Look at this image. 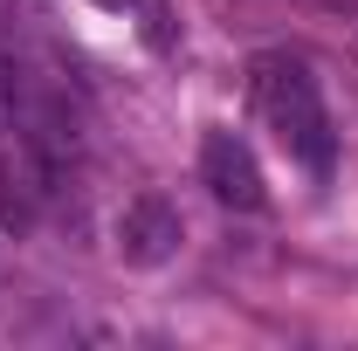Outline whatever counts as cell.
<instances>
[{
  "label": "cell",
  "mask_w": 358,
  "mask_h": 351,
  "mask_svg": "<svg viewBox=\"0 0 358 351\" xmlns=\"http://www.w3.org/2000/svg\"><path fill=\"white\" fill-rule=\"evenodd\" d=\"M248 96L262 110V124L282 138L289 159H303L310 173H331V110L317 96V76L289 55H255L248 69Z\"/></svg>",
  "instance_id": "cell-1"
},
{
  "label": "cell",
  "mask_w": 358,
  "mask_h": 351,
  "mask_svg": "<svg viewBox=\"0 0 358 351\" xmlns=\"http://www.w3.org/2000/svg\"><path fill=\"white\" fill-rule=\"evenodd\" d=\"M48 186H55V166H48V145L35 131H0V227H35L48 207Z\"/></svg>",
  "instance_id": "cell-2"
},
{
  "label": "cell",
  "mask_w": 358,
  "mask_h": 351,
  "mask_svg": "<svg viewBox=\"0 0 358 351\" xmlns=\"http://www.w3.org/2000/svg\"><path fill=\"white\" fill-rule=\"evenodd\" d=\"M200 179H207V193H214L221 207H234V214H255L268 200L262 166H255L248 138H234V131H207L200 138Z\"/></svg>",
  "instance_id": "cell-3"
},
{
  "label": "cell",
  "mask_w": 358,
  "mask_h": 351,
  "mask_svg": "<svg viewBox=\"0 0 358 351\" xmlns=\"http://www.w3.org/2000/svg\"><path fill=\"white\" fill-rule=\"evenodd\" d=\"M179 241H186L179 207H173V200H159V193H138L131 207L117 214V255H124L131 268H159V262H173Z\"/></svg>",
  "instance_id": "cell-4"
},
{
  "label": "cell",
  "mask_w": 358,
  "mask_h": 351,
  "mask_svg": "<svg viewBox=\"0 0 358 351\" xmlns=\"http://www.w3.org/2000/svg\"><path fill=\"white\" fill-rule=\"evenodd\" d=\"M145 42L159 48V55H166V48L179 42V28H173V7H166V0H152V7H145Z\"/></svg>",
  "instance_id": "cell-5"
},
{
  "label": "cell",
  "mask_w": 358,
  "mask_h": 351,
  "mask_svg": "<svg viewBox=\"0 0 358 351\" xmlns=\"http://www.w3.org/2000/svg\"><path fill=\"white\" fill-rule=\"evenodd\" d=\"M14 110H21V83H14V69L0 62V131L14 124Z\"/></svg>",
  "instance_id": "cell-6"
},
{
  "label": "cell",
  "mask_w": 358,
  "mask_h": 351,
  "mask_svg": "<svg viewBox=\"0 0 358 351\" xmlns=\"http://www.w3.org/2000/svg\"><path fill=\"white\" fill-rule=\"evenodd\" d=\"M96 7H110V14H124V7H138V0H96Z\"/></svg>",
  "instance_id": "cell-7"
}]
</instances>
